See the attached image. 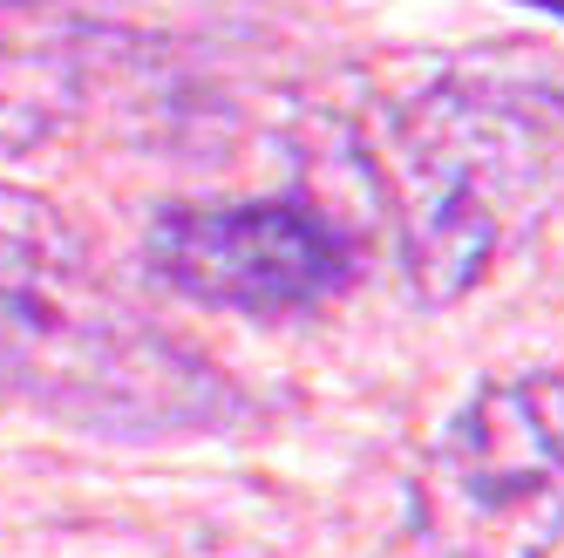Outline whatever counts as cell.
Masks as SVG:
<instances>
[{
	"label": "cell",
	"mask_w": 564,
	"mask_h": 558,
	"mask_svg": "<svg viewBox=\"0 0 564 558\" xmlns=\"http://www.w3.org/2000/svg\"><path fill=\"white\" fill-rule=\"evenodd\" d=\"M0 388L83 429H218L231 388L123 313L42 197L0 191Z\"/></svg>",
	"instance_id": "6da1fadb"
},
{
	"label": "cell",
	"mask_w": 564,
	"mask_h": 558,
	"mask_svg": "<svg viewBox=\"0 0 564 558\" xmlns=\"http://www.w3.org/2000/svg\"><path fill=\"white\" fill-rule=\"evenodd\" d=\"M564 130L517 89H435L401 130V246L429 307L463 300L503 246V205L531 191Z\"/></svg>",
	"instance_id": "7a4b0ae2"
},
{
	"label": "cell",
	"mask_w": 564,
	"mask_h": 558,
	"mask_svg": "<svg viewBox=\"0 0 564 558\" xmlns=\"http://www.w3.org/2000/svg\"><path fill=\"white\" fill-rule=\"evenodd\" d=\"M143 266L177 300L252 313V321L313 313L354 287V246L306 197L171 205L143 232Z\"/></svg>",
	"instance_id": "3957f363"
},
{
	"label": "cell",
	"mask_w": 564,
	"mask_h": 558,
	"mask_svg": "<svg viewBox=\"0 0 564 558\" xmlns=\"http://www.w3.org/2000/svg\"><path fill=\"white\" fill-rule=\"evenodd\" d=\"M442 476L510 558H538L564 532V375L517 368L482 382L442 436Z\"/></svg>",
	"instance_id": "277c9868"
},
{
	"label": "cell",
	"mask_w": 564,
	"mask_h": 558,
	"mask_svg": "<svg viewBox=\"0 0 564 558\" xmlns=\"http://www.w3.org/2000/svg\"><path fill=\"white\" fill-rule=\"evenodd\" d=\"M523 8H544V14H557V21H564V0H523Z\"/></svg>",
	"instance_id": "5b68a950"
}]
</instances>
